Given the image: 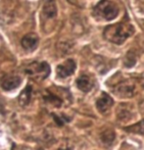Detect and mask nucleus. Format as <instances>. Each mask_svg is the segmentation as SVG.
Instances as JSON below:
<instances>
[{
	"label": "nucleus",
	"instance_id": "nucleus-3",
	"mask_svg": "<svg viewBox=\"0 0 144 150\" xmlns=\"http://www.w3.org/2000/svg\"><path fill=\"white\" fill-rule=\"evenodd\" d=\"M50 67L46 62H32L26 69V73L35 81H43L50 74Z\"/></svg>",
	"mask_w": 144,
	"mask_h": 150
},
{
	"label": "nucleus",
	"instance_id": "nucleus-2",
	"mask_svg": "<svg viewBox=\"0 0 144 150\" xmlns=\"http://www.w3.org/2000/svg\"><path fill=\"white\" fill-rule=\"evenodd\" d=\"M93 15L98 19L111 21L119 15V7L110 0H101L93 9Z\"/></svg>",
	"mask_w": 144,
	"mask_h": 150
},
{
	"label": "nucleus",
	"instance_id": "nucleus-9",
	"mask_svg": "<svg viewBox=\"0 0 144 150\" xmlns=\"http://www.w3.org/2000/svg\"><path fill=\"white\" fill-rule=\"evenodd\" d=\"M77 86L83 92H89L93 87V83L88 76L81 75L77 80Z\"/></svg>",
	"mask_w": 144,
	"mask_h": 150
},
{
	"label": "nucleus",
	"instance_id": "nucleus-7",
	"mask_svg": "<svg viewBox=\"0 0 144 150\" xmlns=\"http://www.w3.org/2000/svg\"><path fill=\"white\" fill-rule=\"evenodd\" d=\"M39 38L35 33H28L22 38V46L25 48L26 50L29 51H32L35 50L36 47L38 46Z\"/></svg>",
	"mask_w": 144,
	"mask_h": 150
},
{
	"label": "nucleus",
	"instance_id": "nucleus-6",
	"mask_svg": "<svg viewBox=\"0 0 144 150\" xmlns=\"http://www.w3.org/2000/svg\"><path fill=\"white\" fill-rule=\"evenodd\" d=\"M113 104H114V101H113L112 97L105 92H103L96 101V107H97L98 111L101 113H106L111 108Z\"/></svg>",
	"mask_w": 144,
	"mask_h": 150
},
{
	"label": "nucleus",
	"instance_id": "nucleus-12",
	"mask_svg": "<svg viewBox=\"0 0 144 150\" xmlns=\"http://www.w3.org/2000/svg\"><path fill=\"white\" fill-rule=\"evenodd\" d=\"M126 131L131 132H136V134L144 135V120L139 122L137 125H134V126H132V127H129V128L126 129Z\"/></svg>",
	"mask_w": 144,
	"mask_h": 150
},
{
	"label": "nucleus",
	"instance_id": "nucleus-1",
	"mask_svg": "<svg viewBox=\"0 0 144 150\" xmlns=\"http://www.w3.org/2000/svg\"><path fill=\"white\" fill-rule=\"evenodd\" d=\"M134 33L133 27L128 23H118L105 28L103 35L107 40L115 44H123L132 33Z\"/></svg>",
	"mask_w": 144,
	"mask_h": 150
},
{
	"label": "nucleus",
	"instance_id": "nucleus-14",
	"mask_svg": "<svg viewBox=\"0 0 144 150\" xmlns=\"http://www.w3.org/2000/svg\"><path fill=\"white\" fill-rule=\"evenodd\" d=\"M124 150H125V149H124ZM128 150H131V149H128Z\"/></svg>",
	"mask_w": 144,
	"mask_h": 150
},
{
	"label": "nucleus",
	"instance_id": "nucleus-5",
	"mask_svg": "<svg viewBox=\"0 0 144 150\" xmlns=\"http://www.w3.org/2000/svg\"><path fill=\"white\" fill-rule=\"evenodd\" d=\"M76 68H77V65H76V62L73 60V59H68L60 65H58L57 69V75L59 78L61 79H65L68 78L70 76H72L73 74L75 73Z\"/></svg>",
	"mask_w": 144,
	"mask_h": 150
},
{
	"label": "nucleus",
	"instance_id": "nucleus-10",
	"mask_svg": "<svg viewBox=\"0 0 144 150\" xmlns=\"http://www.w3.org/2000/svg\"><path fill=\"white\" fill-rule=\"evenodd\" d=\"M30 98H32V86H28L19 96V104L21 106H27L30 102Z\"/></svg>",
	"mask_w": 144,
	"mask_h": 150
},
{
	"label": "nucleus",
	"instance_id": "nucleus-8",
	"mask_svg": "<svg viewBox=\"0 0 144 150\" xmlns=\"http://www.w3.org/2000/svg\"><path fill=\"white\" fill-rule=\"evenodd\" d=\"M41 15L45 19H54L57 15V6L54 0H46L42 7Z\"/></svg>",
	"mask_w": 144,
	"mask_h": 150
},
{
	"label": "nucleus",
	"instance_id": "nucleus-11",
	"mask_svg": "<svg viewBox=\"0 0 144 150\" xmlns=\"http://www.w3.org/2000/svg\"><path fill=\"white\" fill-rule=\"evenodd\" d=\"M101 140H102L103 143L107 144V145H110L113 141L115 140V132L112 129H108V131H105L101 134Z\"/></svg>",
	"mask_w": 144,
	"mask_h": 150
},
{
	"label": "nucleus",
	"instance_id": "nucleus-4",
	"mask_svg": "<svg viewBox=\"0 0 144 150\" xmlns=\"http://www.w3.org/2000/svg\"><path fill=\"white\" fill-rule=\"evenodd\" d=\"M21 83L22 79L16 75H5L0 80V86L6 91L18 88Z\"/></svg>",
	"mask_w": 144,
	"mask_h": 150
},
{
	"label": "nucleus",
	"instance_id": "nucleus-13",
	"mask_svg": "<svg viewBox=\"0 0 144 150\" xmlns=\"http://www.w3.org/2000/svg\"><path fill=\"white\" fill-rule=\"evenodd\" d=\"M129 61H132L134 64L136 63V59H135V56H134V54L132 52H129L128 54H126V60H125L126 66H128Z\"/></svg>",
	"mask_w": 144,
	"mask_h": 150
}]
</instances>
